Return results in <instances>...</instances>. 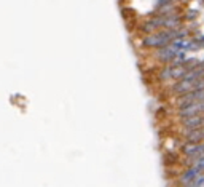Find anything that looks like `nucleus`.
Returning <instances> with one entry per match:
<instances>
[{
    "label": "nucleus",
    "instance_id": "1",
    "mask_svg": "<svg viewBox=\"0 0 204 187\" xmlns=\"http://www.w3.org/2000/svg\"><path fill=\"white\" fill-rule=\"evenodd\" d=\"M186 35V31H177V29H167L163 32H156L153 35L147 37L144 40L145 47H166L175 38H182Z\"/></svg>",
    "mask_w": 204,
    "mask_h": 187
},
{
    "label": "nucleus",
    "instance_id": "2",
    "mask_svg": "<svg viewBox=\"0 0 204 187\" xmlns=\"http://www.w3.org/2000/svg\"><path fill=\"white\" fill-rule=\"evenodd\" d=\"M180 24V19L179 16H167V18H158V19H151L148 24L145 26L147 31H153L156 29V27H169V29H172V27H177Z\"/></svg>",
    "mask_w": 204,
    "mask_h": 187
},
{
    "label": "nucleus",
    "instance_id": "3",
    "mask_svg": "<svg viewBox=\"0 0 204 187\" xmlns=\"http://www.w3.org/2000/svg\"><path fill=\"white\" fill-rule=\"evenodd\" d=\"M190 71V67L186 66H182V64H177L174 67H169V69H164L160 77L163 78V80H171V78H182L186 72Z\"/></svg>",
    "mask_w": 204,
    "mask_h": 187
},
{
    "label": "nucleus",
    "instance_id": "4",
    "mask_svg": "<svg viewBox=\"0 0 204 187\" xmlns=\"http://www.w3.org/2000/svg\"><path fill=\"white\" fill-rule=\"evenodd\" d=\"M183 152L188 155L191 160H195L198 157L204 155V144H193V146H186L183 147Z\"/></svg>",
    "mask_w": 204,
    "mask_h": 187
},
{
    "label": "nucleus",
    "instance_id": "5",
    "mask_svg": "<svg viewBox=\"0 0 204 187\" xmlns=\"http://www.w3.org/2000/svg\"><path fill=\"white\" fill-rule=\"evenodd\" d=\"M183 125L186 126V130H195V128H201L204 125V118L199 115H191V117H185Z\"/></svg>",
    "mask_w": 204,
    "mask_h": 187
},
{
    "label": "nucleus",
    "instance_id": "6",
    "mask_svg": "<svg viewBox=\"0 0 204 187\" xmlns=\"http://www.w3.org/2000/svg\"><path fill=\"white\" fill-rule=\"evenodd\" d=\"M201 173H202V171H201L198 166H193L191 169H188V171H186L182 178H180V181H182V182H185V184H193V181H195L198 176H199Z\"/></svg>",
    "mask_w": 204,
    "mask_h": 187
},
{
    "label": "nucleus",
    "instance_id": "7",
    "mask_svg": "<svg viewBox=\"0 0 204 187\" xmlns=\"http://www.w3.org/2000/svg\"><path fill=\"white\" fill-rule=\"evenodd\" d=\"M185 136L191 141V143H198V141L204 139V131H201V130L195 128V130H188V133H186Z\"/></svg>",
    "mask_w": 204,
    "mask_h": 187
},
{
    "label": "nucleus",
    "instance_id": "8",
    "mask_svg": "<svg viewBox=\"0 0 204 187\" xmlns=\"http://www.w3.org/2000/svg\"><path fill=\"white\" fill-rule=\"evenodd\" d=\"M193 184H196V185H204V178H196V179L193 181Z\"/></svg>",
    "mask_w": 204,
    "mask_h": 187
}]
</instances>
